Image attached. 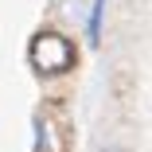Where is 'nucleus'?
I'll list each match as a JSON object with an SVG mask.
<instances>
[{
  "instance_id": "obj_1",
  "label": "nucleus",
  "mask_w": 152,
  "mask_h": 152,
  "mask_svg": "<svg viewBox=\"0 0 152 152\" xmlns=\"http://www.w3.org/2000/svg\"><path fill=\"white\" fill-rule=\"evenodd\" d=\"M27 63H31V70H35V74L55 78V74L74 70L78 51H74V43H70L63 31H39L31 43H27Z\"/></svg>"
},
{
  "instance_id": "obj_2",
  "label": "nucleus",
  "mask_w": 152,
  "mask_h": 152,
  "mask_svg": "<svg viewBox=\"0 0 152 152\" xmlns=\"http://www.w3.org/2000/svg\"><path fill=\"white\" fill-rule=\"evenodd\" d=\"M102 27H105V0H94V4H90V16H86V39H90V47L102 43Z\"/></svg>"
},
{
  "instance_id": "obj_3",
  "label": "nucleus",
  "mask_w": 152,
  "mask_h": 152,
  "mask_svg": "<svg viewBox=\"0 0 152 152\" xmlns=\"http://www.w3.org/2000/svg\"><path fill=\"white\" fill-rule=\"evenodd\" d=\"M31 152H58V140H55V125L47 117H35V148Z\"/></svg>"
},
{
  "instance_id": "obj_4",
  "label": "nucleus",
  "mask_w": 152,
  "mask_h": 152,
  "mask_svg": "<svg viewBox=\"0 0 152 152\" xmlns=\"http://www.w3.org/2000/svg\"><path fill=\"white\" fill-rule=\"evenodd\" d=\"M98 152H125V148H121V144H113V140H109V144H102Z\"/></svg>"
}]
</instances>
